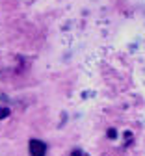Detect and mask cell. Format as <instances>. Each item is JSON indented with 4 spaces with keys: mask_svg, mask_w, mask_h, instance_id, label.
Instances as JSON below:
<instances>
[{
    "mask_svg": "<svg viewBox=\"0 0 145 156\" xmlns=\"http://www.w3.org/2000/svg\"><path fill=\"white\" fill-rule=\"evenodd\" d=\"M28 151H30V156H45L47 145H45L43 141H39V140H30Z\"/></svg>",
    "mask_w": 145,
    "mask_h": 156,
    "instance_id": "cell-1",
    "label": "cell"
},
{
    "mask_svg": "<svg viewBox=\"0 0 145 156\" xmlns=\"http://www.w3.org/2000/svg\"><path fill=\"white\" fill-rule=\"evenodd\" d=\"M71 156H88V154H86L84 151H73V154H71Z\"/></svg>",
    "mask_w": 145,
    "mask_h": 156,
    "instance_id": "cell-2",
    "label": "cell"
}]
</instances>
